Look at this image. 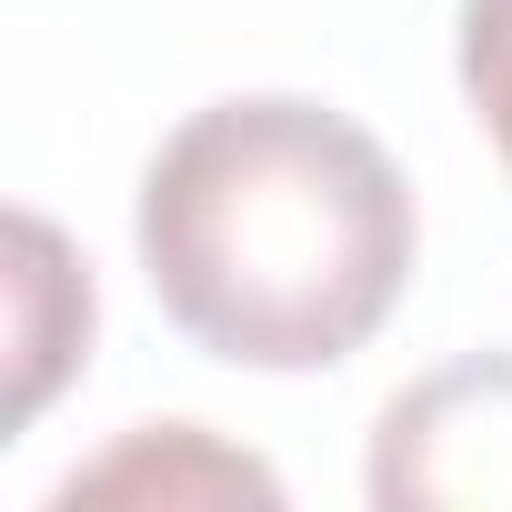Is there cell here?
Returning a JSON list of instances; mask_svg holds the SVG:
<instances>
[{
    "instance_id": "cell-1",
    "label": "cell",
    "mask_w": 512,
    "mask_h": 512,
    "mask_svg": "<svg viewBox=\"0 0 512 512\" xmlns=\"http://www.w3.org/2000/svg\"><path fill=\"white\" fill-rule=\"evenodd\" d=\"M141 282L231 372H332L412 282V191L392 151L302 91L191 111L131 201Z\"/></svg>"
},
{
    "instance_id": "cell-2",
    "label": "cell",
    "mask_w": 512,
    "mask_h": 512,
    "mask_svg": "<svg viewBox=\"0 0 512 512\" xmlns=\"http://www.w3.org/2000/svg\"><path fill=\"white\" fill-rule=\"evenodd\" d=\"M382 512H512V352L422 372L372 422Z\"/></svg>"
},
{
    "instance_id": "cell-3",
    "label": "cell",
    "mask_w": 512,
    "mask_h": 512,
    "mask_svg": "<svg viewBox=\"0 0 512 512\" xmlns=\"http://www.w3.org/2000/svg\"><path fill=\"white\" fill-rule=\"evenodd\" d=\"M91 342V282L61 251V231L41 211H11V422H31L51 402V382L71 372V352Z\"/></svg>"
},
{
    "instance_id": "cell-4",
    "label": "cell",
    "mask_w": 512,
    "mask_h": 512,
    "mask_svg": "<svg viewBox=\"0 0 512 512\" xmlns=\"http://www.w3.org/2000/svg\"><path fill=\"white\" fill-rule=\"evenodd\" d=\"M81 492H161V502H171V492H241V502H272L282 482H272L262 462L201 442V422H141L111 462H91V472L61 482V502H81Z\"/></svg>"
},
{
    "instance_id": "cell-5",
    "label": "cell",
    "mask_w": 512,
    "mask_h": 512,
    "mask_svg": "<svg viewBox=\"0 0 512 512\" xmlns=\"http://www.w3.org/2000/svg\"><path fill=\"white\" fill-rule=\"evenodd\" d=\"M452 61H462V101H472L482 141H492L502 171H512V0H462Z\"/></svg>"
}]
</instances>
